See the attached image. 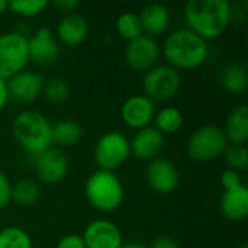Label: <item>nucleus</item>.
I'll use <instances>...</instances> for the list:
<instances>
[{
  "label": "nucleus",
  "instance_id": "a878e982",
  "mask_svg": "<svg viewBox=\"0 0 248 248\" xmlns=\"http://www.w3.org/2000/svg\"><path fill=\"white\" fill-rule=\"evenodd\" d=\"M42 94L51 105H64L70 96V87L67 81L61 77H51L49 80L44 81Z\"/></svg>",
  "mask_w": 248,
  "mask_h": 248
},
{
  "label": "nucleus",
  "instance_id": "c756f323",
  "mask_svg": "<svg viewBox=\"0 0 248 248\" xmlns=\"http://www.w3.org/2000/svg\"><path fill=\"white\" fill-rule=\"evenodd\" d=\"M221 186L224 187V190H232L243 186V179L238 171L228 169L221 174Z\"/></svg>",
  "mask_w": 248,
  "mask_h": 248
},
{
  "label": "nucleus",
  "instance_id": "2f4dec72",
  "mask_svg": "<svg viewBox=\"0 0 248 248\" xmlns=\"http://www.w3.org/2000/svg\"><path fill=\"white\" fill-rule=\"evenodd\" d=\"M55 248H86V246H84V241H83L81 235L70 234V235L62 237L58 241Z\"/></svg>",
  "mask_w": 248,
  "mask_h": 248
},
{
  "label": "nucleus",
  "instance_id": "bb28decb",
  "mask_svg": "<svg viewBox=\"0 0 248 248\" xmlns=\"http://www.w3.org/2000/svg\"><path fill=\"white\" fill-rule=\"evenodd\" d=\"M0 248H32L29 234L19 227L0 230Z\"/></svg>",
  "mask_w": 248,
  "mask_h": 248
},
{
  "label": "nucleus",
  "instance_id": "cd10ccee",
  "mask_svg": "<svg viewBox=\"0 0 248 248\" xmlns=\"http://www.w3.org/2000/svg\"><path fill=\"white\" fill-rule=\"evenodd\" d=\"M48 7L46 0H12L9 10L22 17H35Z\"/></svg>",
  "mask_w": 248,
  "mask_h": 248
},
{
  "label": "nucleus",
  "instance_id": "4c0bfd02",
  "mask_svg": "<svg viewBox=\"0 0 248 248\" xmlns=\"http://www.w3.org/2000/svg\"><path fill=\"white\" fill-rule=\"evenodd\" d=\"M238 248H248V246H247V244H241V246H240Z\"/></svg>",
  "mask_w": 248,
  "mask_h": 248
},
{
  "label": "nucleus",
  "instance_id": "423d86ee",
  "mask_svg": "<svg viewBox=\"0 0 248 248\" xmlns=\"http://www.w3.org/2000/svg\"><path fill=\"white\" fill-rule=\"evenodd\" d=\"M29 62L28 38L19 32L0 35V78L9 80L23 71Z\"/></svg>",
  "mask_w": 248,
  "mask_h": 248
},
{
  "label": "nucleus",
  "instance_id": "9b49d317",
  "mask_svg": "<svg viewBox=\"0 0 248 248\" xmlns=\"http://www.w3.org/2000/svg\"><path fill=\"white\" fill-rule=\"evenodd\" d=\"M9 99L17 103H31L42 94L44 78L38 73L23 70L6 80Z\"/></svg>",
  "mask_w": 248,
  "mask_h": 248
},
{
  "label": "nucleus",
  "instance_id": "a211bd4d",
  "mask_svg": "<svg viewBox=\"0 0 248 248\" xmlns=\"http://www.w3.org/2000/svg\"><path fill=\"white\" fill-rule=\"evenodd\" d=\"M138 16L142 31L147 33V36L151 38L163 35L170 26V12L166 6L158 3L145 6Z\"/></svg>",
  "mask_w": 248,
  "mask_h": 248
},
{
  "label": "nucleus",
  "instance_id": "0eeeda50",
  "mask_svg": "<svg viewBox=\"0 0 248 248\" xmlns=\"http://www.w3.org/2000/svg\"><path fill=\"white\" fill-rule=\"evenodd\" d=\"M129 155V140L121 132H106L94 145V161L99 170L115 171L125 164Z\"/></svg>",
  "mask_w": 248,
  "mask_h": 248
},
{
  "label": "nucleus",
  "instance_id": "c85d7f7f",
  "mask_svg": "<svg viewBox=\"0 0 248 248\" xmlns=\"http://www.w3.org/2000/svg\"><path fill=\"white\" fill-rule=\"evenodd\" d=\"M222 155H224L225 163L230 167V170H235L240 173V171H244L248 167V151L246 145L228 144V147Z\"/></svg>",
  "mask_w": 248,
  "mask_h": 248
},
{
  "label": "nucleus",
  "instance_id": "2eb2a0df",
  "mask_svg": "<svg viewBox=\"0 0 248 248\" xmlns=\"http://www.w3.org/2000/svg\"><path fill=\"white\" fill-rule=\"evenodd\" d=\"M29 61L39 65H49L57 61L60 55V46L54 33L48 28H39L28 39Z\"/></svg>",
  "mask_w": 248,
  "mask_h": 248
},
{
  "label": "nucleus",
  "instance_id": "72a5a7b5",
  "mask_svg": "<svg viewBox=\"0 0 248 248\" xmlns=\"http://www.w3.org/2000/svg\"><path fill=\"white\" fill-rule=\"evenodd\" d=\"M60 12H65L67 15L68 13H73V10L80 4L77 0H55L54 3H52Z\"/></svg>",
  "mask_w": 248,
  "mask_h": 248
},
{
  "label": "nucleus",
  "instance_id": "aec40b11",
  "mask_svg": "<svg viewBox=\"0 0 248 248\" xmlns=\"http://www.w3.org/2000/svg\"><path fill=\"white\" fill-rule=\"evenodd\" d=\"M224 134L228 144L246 145L248 141V108L241 103L235 106L227 118Z\"/></svg>",
  "mask_w": 248,
  "mask_h": 248
},
{
  "label": "nucleus",
  "instance_id": "39448f33",
  "mask_svg": "<svg viewBox=\"0 0 248 248\" xmlns=\"http://www.w3.org/2000/svg\"><path fill=\"white\" fill-rule=\"evenodd\" d=\"M228 147L224 129L218 125H203L187 140V154L192 160L206 163L221 157Z\"/></svg>",
  "mask_w": 248,
  "mask_h": 248
},
{
  "label": "nucleus",
  "instance_id": "ddd939ff",
  "mask_svg": "<svg viewBox=\"0 0 248 248\" xmlns=\"http://www.w3.org/2000/svg\"><path fill=\"white\" fill-rule=\"evenodd\" d=\"M147 182L160 195L171 193L179 186V170L167 158H154L147 167Z\"/></svg>",
  "mask_w": 248,
  "mask_h": 248
},
{
  "label": "nucleus",
  "instance_id": "5701e85b",
  "mask_svg": "<svg viewBox=\"0 0 248 248\" xmlns=\"http://www.w3.org/2000/svg\"><path fill=\"white\" fill-rule=\"evenodd\" d=\"M41 196V187L39 183L31 179H25L17 182L16 185H12L10 192V202H15L19 206H32L38 202Z\"/></svg>",
  "mask_w": 248,
  "mask_h": 248
},
{
  "label": "nucleus",
  "instance_id": "6ab92c4d",
  "mask_svg": "<svg viewBox=\"0 0 248 248\" xmlns=\"http://www.w3.org/2000/svg\"><path fill=\"white\" fill-rule=\"evenodd\" d=\"M222 215L234 222L243 221L248 214V190L243 185L232 190H224L219 202Z\"/></svg>",
  "mask_w": 248,
  "mask_h": 248
},
{
  "label": "nucleus",
  "instance_id": "4be33fe9",
  "mask_svg": "<svg viewBox=\"0 0 248 248\" xmlns=\"http://www.w3.org/2000/svg\"><path fill=\"white\" fill-rule=\"evenodd\" d=\"M52 144L60 147H71L77 144L83 137V128L78 122L71 119H62L51 125Z\"/></svg>",
  "mask_w": 248,
  "mask_h": 248
},
{
  "label": "nucleus",
  "instance_id": "20e7f679",
  "mask_svg": "<svg viewBox=\"0 0 248 248\" xmlns=\"http://www.w3.org/2000/svg\"><path fill=\"white\" fill-rule=\"evenodd\" d=\"M89 203L100 212H113L124 202V185L113 171L97 170L86 182Z\"/></svg>",
  "mask_w": 248,
  "mask_h": 248
},
{
  "label": "nucleus",
  "instance_id": "393cba45",
  "mask_svg": "<svg viewBox=\"0 0 248 248\" xmlns=\"http://www.w3.org/2000/svg\"><path fill=\"white\" fill-rule=\"evenodd\" d=\"M116 31L128 42L144 35L140 16L138 13H134V12H125L116 19Z\"/></svg>",
  "mask_w": 248,
  "mask_h": 248
},
{
  "label": "nucleus",
  "instance_id": "e433bc0d",
  "mask_svg": "<svg viewBox=\"0 0 248 248\" xmlns=\"http://www.w3.org/2000/svg\"><path fill=\"white\" fill-rule=\"evenodd\" d=\"M6 10H9V1L6 0H0V15L4 13Z\"/></svg>",
  "mask_w": 248,
  "mask_h": 248
},
{
  "label": "nucleus",
  "instance_id": "7ed1b4c3",
  "mask_svg": "<svg viewBox=\"0 0 248 248\" xmlns=\"http://www.w3.org/2000/svg\"><path fill=\"white\" fill-rule=\"evenodd\" d=\"M12 132L17 144L35 157L52 147L51 124L41 112L23 110L17 113L12 124Z\"/></svg>",
  "mask_w": 248,
  "mask_h": 248
},
{
  "label": "nucleus",
  "instance_id": "f704fd0d",
  "mask_svg": "<svg viewBox=\"0 0 248 248\" xmlns=\"http://www.w3.org/2000/svg\"><path fill=\"white\" fill-rule=\"evenodd\" d=\"M9 100V93H7V84L6 80L0 78V110L6 106Z\"/></svg>",
  "mask_w": 248,
  "mask_h": 248
},
{
  "label": "nucleus",
  "instance_id": "412c9836",
  "mask_svg": "<svg viewBox=\"0 0 248 248\" xmlns=\"http://www.w3.org/2000/svg\"><path fill=\"white\" fill-rule=\"evenodd\" d=\"M221 84L222 87L232 93V94H240L247 89L248 83V71L247 65L241 61H235L224 67L221 71Z\"/></svg>",
  "mask_w": 248,
  "mask_h": 248
},
{
  "label": "nucleus",
  "instance_id": "4468645a",
  "mask_svg": "<svg viewBox=\"0 0 248 248\" xmlns=\"http://www.w3.org/2000/svg\"><path fill=\"white\" fill-rule=\"evenodd\" d=\"M155 116V105L144 94H134L128 97L121 108V118L124 124L134 129L150 126Z\"/></svg>",
  "mask_w": 248,
  "mask_h": 248
},
{
  "label": "nucleus",
  "instance_id": "9d476101",
  "mask_svg": "<svg viewBox=\"0 0 248 248\" xmlns=\"http://www.w3.org/2000/svg\"><path fill=\"white\" fill-rule=\"evenodd\" d=\"M35 171L41 183L57 185L68 173V158L62 150L51 147L35 157Z\"/></svg>",
  "mask_w": 248,
  "mask_h": 248
},
{
  "label": "nucleus",
  "instance_id": "7c9ffc66",
  "mask_svg": "<svg viewBox=\"0 0 248 248\" xmlns=\"http://www.w3.org/2000/svg\"><path fill=\"white\" fill-rule=\"evenodd\" d=\"M10 192H12V183L4 174V171L0 170V211L10 203Z\"/></svg>",
  "mask_w": 248,
  "mask_h": 248
},
{
  "label": "nucleus",
  "instance_id": "f03ea898",
  "mask_svg": "<svg viewBox=\"0 0 248 248\" xmlns=\"http://www.w3.org/2000/svg\"><path fill=\"white\" fill-rule=\"evenodd\" d=\"M161 52L169 65L179 71L195 70L202 65L209 55V48L206 41L192 31L179 29L167 35Z\"/></svg>",
  "mask_w": 248,
  "mask_h": 248
},
{
  "label": "nucleus",
  "instance_id": "f257e3e1",
  "mask_svg": "<svg viewBox=\"0 0 248 248\" xmlns=\"http://www.w3.org/2000/svg\"><path fill=\"white\" fill-rule=\"evenodd\" d=\"M232 19V7L227 0H190L185 6L187 29L202 39L219 38Z\"/></svg>",
  "mask_w": 248,
  "mask_h": 248
},
{
  "label": "nucleus",
  "instance_id": "b1692460",
  "mask_svg": "<svg viewBox=\"0 0 248 248\" xmlns=\"http://www.w3.org/2000/svg\"><path fill=\"white\" fill-rule=\"evenodd\" d=\"M154 128L160 132V134H176L182 125H183V113L173 106H167L163 108L161 110H158L154 116Z\"/></svg>",
  "mask_w": 248,
  "mask_h": 248
},
{
  "label": "nucleus",
  "instance_id": "f3484780",
  "mask_svg": "<svg viewBox=\"0 0 248 248\" xmlns=\"http://www.w3.org/2000/svg\"><path fill=\"white\" fill-rule=\"evenodd\" d=\"M89 33L87 20L78 13H68L57 25V38L67 46L80 45Z\"/></svg>",
  "mask_w": 248,
  "mask_h": 248
},
{
  "label": "nucleus",
  "instance_id": "dca6fc26",
  "mask_svg": "<svg viewBox=\"0 0 248 248\" xmlns=\"http://www.w3.org/2000/svg\"><path fill=\"white\" fill-rule=\"evenodd\" d=\"M164 147V135L160 134L154 126H145L138 129L132 140L129 141L131 154H134L138 160L151 161L158 158L160 153Z\"/></svg>",
  "mask_w": 248,
  "mask_h": 248
},
{
  "label": "nucleus",
  "instance_id": "c9c22d12",
  "mask_svg": "<svg viewBox=\"0 0 248 248\" xmlns=\"http://www.w3.org/2000/svg\"><path fill=\"white\" fill-rule=\"evenodd\" d=\"M119 248H147L144 244L138 243V241H128V243H122Z\"/></svg>",
  "mask_w": 248,
  "mask_h": 248
},
{
  "label": "nucleus",
  "instance_id": "1a4fd4ad",
  "mask_svg": "<svg viewBox=\"0 0 248 248\" xmlns=\"http://www.w3.org/2000/svg\"><path fill=\"white\" fill-rule=\"evenodd\" d=\"M161 46L155 41V38L141 35L140 38L128 42L125 49L126 64L140 73H147L154 68L160 60Z\"/></svg>",
  "mask_w": 248,
  "mask_h": 248
},
{
  "label": "nucleus",
  "instance_id": "f8f14e48",
  "mask_svg": "<svg viewBox=\"0 0 248 248\" xmlns=\"http://www.w3.org/2000/svg\"><path fill=\"white\" fill-rule=\"evenodd\" d=\"M81 238L86 248H119L124 243L119 227L108 219H96L90 222Z\"/></svg>",
  "mask_w": 248,
  "mask_h": 248
},
{
  "label": "nucleus",
  "instance_id": "473e14b6",
  "mask_svg": "<svg viewBox=\"0 0 248 248\" xmlns=\"http://www.w3.org/2000/svg\"><path fill=\"white\" fill-rule=\"evenodd\" d=\"M150 248H180V246L174 238L167 237V235H160L151 241Z\"/></svg>",
  "mask_w": 248,
  "mask_h": 248
},
{
  "label": "nucleus",
  "instance_id": "6e6552de",
  "mask_svg": "<svg viewBox=\"0 0 248 248\" xmlns=\"http://www.w3.org/2000/svg\"><path fill=\"white\" fill-rule=\"evenodd\" d=\"M180 84L182 77L177 70L170 65H155L144 76V96L154 103L166 102L177 94Z\"/></svg>",
  "mask_w": 248,
  "mask_h": 248
}]
</instances>
